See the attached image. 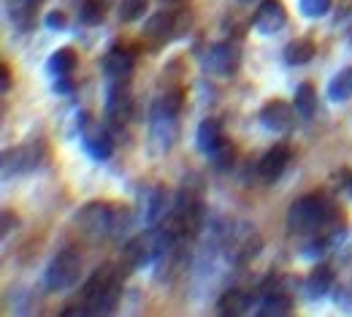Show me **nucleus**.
<instances>
[{"mask_svg": "<svg viewBox=\"0 0 352 317\" xmlns=\"http://www.w3.org/2000/svg\"><path fill=\"white\" fill-rule=\"evenodd\" d=\"M122 296V279L114 266H103L82 287L79 304L68 307L63 315H111Z\"/></svg>", "mask_w": 352, "mask_h": 317, "instance_id": "obj_1", "label": "nucleus"}, {"mask_svg": "<svg viewBox=\"0 0 352 317\" xmlns=\"http://www.w3.org/2000/svg\"><path fill=\"white\" fill-rule=\"evenodd\" d=\"M76 223L82 230H87L95 239H117L131 223L128 209L106 204V201H92L76 212Z\"/></svg>", "mask_w": 352, "mask_h": 317, "instance_id": "obj_2", "label": "nucleus"}, {"mask_svg": "<svg viewBox=\"0 0 352 317\" xmlns=\"http://www.w3.org/2000/svg\"><path fill=\"white\" fill-rule=\"evenodd\" d=\"M333 206L325 195L311 193L298 198L290 209H287V230L290 233H314L320 228H325L333 220Z\"/></svg>", "mask_w": 352, "mask_h": 317, "instance_id": "obj_3", "label": "nucleus"}, {"mask_svg": "<svg viewBox=\"0 0 352 317\" xmlns=\"http://www.w3.org/2000/svg\"><path fill=\"white\" fill-rule=\"evenodd\" d=\"M182 109V92H166L152 109V144L155 152H168L176 138V114Z\"/></svg>", "mask_w": 352, "mask_h": 317, "instance_id": "obj_4", "label": "nucleus"}, {"mask_svg": "<svg viewBox=\"0 0 352 317\" xmlns=\"http://www.w3.org/2000/svg\"><path fill=\"white\" fill-rule=\"evenodd\" d=\"M82 274V255L76 250H60L44 274V285L49 293H65L79 282Z\"/></svg>", "mask_w": 352, "mask_h": 317, "instance_id": "obj_5", "label": "nucleus"}, {"mask_svg": "<svg viewBox=\"0 0 352 317\" xmlns=\"http://www.w3.org/2000/svg\"><path fill=\"white\" fill-rule=\"evenodd\" d=\"M133 114V98L128 92V85H109L106 92V120L114 128H122Z\"/></svg>", "mask_w": 352, "mask_h": 317, "instance_id": "obj_6", "label": "nucleus"}, {"mask_svg": "<svg viewBox=\"0 0 352 317\" xmlns=\"http://www.w3.org/2000/svg\"><path fill=\"white\" fill-rule=\"evenodd\" d=\"M252 25L261 36H276L287 25V11L279 0H263L252 17Z\"/></svg>", "mask_w": 352, "mask_h": 317, "instance_id": "obj_7", "label": "nucleus"}, {"mask_svg": "<svg viewBox=\"0 0 352 317\" xmlns=\"http://www.w3.org/2000/svg\"><path fill=\"white\" fill-rule=\"evenodd\" d=\"M204 68L220 76H230L239 68V49L230 44H212L204 54Z\"/></svg>", "mask_w": 352, "mask_h": 317, "instance_id": "obj_8", "label": "nucleus"}, {"mask_svg": "<svg viewBox=\"0 0 352 317\" xmlns=\"http://www.w3.org/2000/svg\"><path fill=\"white\" fill-rule=\"evenodd\" d=\"M103 74L109 85H128L133 79V54L125 49H111L103 57Z\"/></svg>", "mask_w": 352, "mask_h": 317, "instance_id": "obj_9", "label": "nucleus"}, {"mask_svg": "<svg viewBox=\"0 0 352 317\" xmlns=\"http://www.w3.org/2000/svg\"><path fill=\"white\" fill-rule=\"evenodd\" d=\"M261 125L268 133H290L293 128V109L285 100H268L261 109Z\"/></svg>", "mask_w": 352, "mask_h": 317, "instance_id": "obj_10", "label": "nucleus"}, {"mask_svg": "<svg viewBox=\"0 0 352 317\" xmlns=\"http://www.w3.org/2000/svg\"><path fill=\"white\" fill-rule=\"evenodd\" d=\"M36 166H38V157H36L33 144L8 149V152L3 155V177H6V179L19 177V174H28V171H33Z\"/></svg>", "mask_w": 352, "mask_h": 317, "instance_id": "obj_11", "label": "nucleus"}, {"mask_svg": "<svg viewBox=\"0 0 352 317\" xmlns=\"http://www.w3.org/2000/svg\"><path fill=\"white\" fill-rule=\"evenodd\" d=\"M287 163H290V146L276 144L274 149H268L263 157H261V163H258V174H261V179L263 182H276L282 174H285Z\"/></svg>", "mask_w": 352, "mask_h": 317, "instance_id": "obj_12", "label": "nucleus"}, {"mask_svg": "<svg viewBox=\"0 0 352 317\" xmlns=\"http://www.w3.org/2000/svg\"><path fill=\"white\" fill-rule=\"evenodd\" d=\"M195 144L198 149L206 155V157H214V152L225 144V136H222V125L220 120L214 117H206L201 125H198V133H195Z\"/></svg>", "mask_w": 352, "mask_h": 317, "instance_id": "obj_13", "label": "nucleus"}, {"mask_svg": "<svg viewBox=\"0 0 352 317\" xmlns=\"http://www.w3.org/2000/svg\"><path fill=\"white\" fill-rule=\"evenodd\" d=\"M333 285H336V272H333L328 263H317L307 276L309 298H325Z\"/></svg>", "mask_w": 352, "mask_h": 317, "instance_id": "obj_14", "label": "nucleus"}, {"mask_svg": "<svg viewBox=\"0 0 352 317\" xmlns=\"http://www.w3.org/2000/svg\"><path fill=\"white\" fill-rule=\"evenodd\" d=\"M85 136V149H87V155L92 160H98V163H106L111 155H114V138L109 136L106 131H95V133H82Z\"/></svg>", "mask_w": 352, "mask_h": 317, "instance_id": "obj_15", "label": "nucleus"}, {"mask_svg": "<svg viewBox=\"0 0 352 317\" xmlns=\"http://www.w3.org/2000/svg\"><path fill=\"white\" fill-rule=\"evenodd\" d=\"M76 63H79L76 52H74L71 46H63V49H57V52L46 60V71H49V76H52V79L71 76V74H74V68H76Z\"/></svg>", "mask_w": 352, "mask_h": 317, "instance_id": "obj_16", "label": "nucleus"}, {"mask_svg": "<svg viewBox=\"0 0 352 317\" xmlns=\"http://www.w3.org/2000/svg\"><path fill=\"white\" fill-rule=\"evenodd\" d=\"M328 98H331L333 103H347L352 98V65L342 68V71L331 79V85H328Z\"/></svg>", "mask_w": 352, "mask_h": 317, "instance_id": "obj_17", "label": "nucleus"}, {"mask_svg": "<svg viewBox=\"0 0 352 317\" xmlns=\"http://www.w3.org/2000/svg\"><path fill=\"white\" fill-rule=\"evenodd\" d=\"M293 106H296V114H298L301 120H311V117H314L317 92H314V87H311L309 82H301V85L296 87V100H293Z\"/></svg>", "mask_w": 352, "mask_h": 317, "instance_id": "obj_18", "label": "nucleus"}, {"mask_svg": "<svg viewBox=\"0 0 352 317\" xmlns=\"http://www.w3.org/2000/svg\"><path fill=\"white\" fill-rule=\"evenodd\" d=\"M314 57V41L311 39H296L285 46V63L287 65H307Z\"/></svg>", "mask_w": 352, "mask_h": 317, "instance_id": "obj_19", "label": "nucleus"}, {"mask_svg": "<svg viewBox=\"0 0 352 317\" xmlns=\"http://www.w3.org/2000/svg\"><path fill=\"white\" fill-rule=\"evenodd\" d=\"M290 309H293L290 296H285V293H271V296H265L263 298L258 315L261 317H285V315H290Z\"/></svg>", "mask_w": 352, "mask_h": 317, "instance_id": "obj_20", "label": "nucleus"}, {"mask_svg": "<svg viewBox=\"0 0 352 317\" xmlns=\"http://www.w3.org/2000/svg\"><path fill=\"white\" fill-rule=\"evenodd\" d=\"M217 309H220V315H241V312L250 309V298H247V293H241V290H228L220 298Z\"/></svg>", "mask_w": 352, "mask_h": 317, "instance_id": "obj_21", "label": "nucleus"}, {"mask_svg": "<svg viewBox=\"0 0 352 317\" xmlns=\"http://www.w3.org/2000/svg\"><path fill=\"white\" fill-rule=\"evenodd\" d=\"M171 28H174V17L166 14V11H160V14H155V17L149 19V25H146L144 33H146L149 39L166 41V39H171Z\"/></svg>", "mask_w": 352, "mask_h": 317, "instance_id": "obj_22", "label": "nucleus"}, {"mask_svg": "<svg viewBox=\"0 0 352 317\" xmlns=\"http://www.w3.org/2000/svg\"><path fill=\"white\" fill-rule=\"evenodd\" d=\"M106 17V3L103 0H85L82 8H79V22L82 25H100Z\"/></svg>", "mask_w": 352, "mask_h": 317, "instance_id": "obj_23", "label": "nucleus"}, {"mask_svg": "<svg viewBox=\"0 0 352 317\" xmlns=\"http://www.w3.org/2000/svg\"><path fill=\"white\" fill-rule=\"evenodd\" d=\"M146 204H149V212H146V223H149V226H155V223L160 220V215L166 212V187H155Z\"/></svg>", "mask_w": 352, "mask_h": 317, "instance_id": "obj_24", "label": "nucleus"}, {"mask_svg": "<svg viewBox=\"0 0 352 317\" xmlns=\"http://www.w3.org/2000/svg\"><path fill=\"white\" fill-rule=\"evenodd\" d=\"M146 6H149V0H122V3H120V19H122V22H135V19H141V17L146 14Z\"/></svg>", "mask_w": 352, "mask_h": 317, "instance_id": "obj_25", "label": "nucleus"}, {"mask_svg": "<svg viewBox=\"0 0 352 317\" xmlns=\"http://www.w3.org/2000/svg\"><path fill=\"white\" fill-rule=\"evenodd\" d=\"M301 14L309 17V19H320L325 17L331 8H333V0H301Z\"/></svg>", "mask_w": 352, "mask_h": 317, "instance_id": "obj_26", "label": "nucleus"}, {"mask_svg": "<svg viewBox=\"0 0 352 317\" xmlns=\"http://www.w3.org/2000/svg\"><path fill=\"white\" fill-rule=\"evenodd\" d=\"M212 163L217 166V168H228V166H233V146L225 141L220 149L214 152V157H212Z\"/></svg>", "mask_w": 352, "mask_h": 317, "instance_id": "obj_27", "label": "nucleus"}, {"mask_svg": "<svg viewBox=\"0 0 352 317\" xmlns=\"http://www.w3.org/2000/svg\"><path fill=\"white\" fill-rule=\"evenodd\" d=\"M44 22H46V28H49V30H65V28H68V19H65V14H63V11H49Z\"/></svg>", "mask_w": 352, "mask_h": 317, "instance_id": "obj_28", "label": "nucleus"}, {"mask_svg": "<svg viewBox=\"0 0 352 317\" xmlns=\"http://www.w3.org/2000/svg\"><path fill=\"white\" fill-rule=\"evenodd\" d=\"M71 90H74V79H71V76L54 79V92H57V95H68Z\"/></svg>", "mask_w": 352, "mask_h": 317, "instance_id": "obj_29", "label": "nucleus"}, {"mask_svg": "<svg viewBox=\"0 0 352 317\" xmlns=\"http://www.w3.org/2000/svg\"><path fill=\"white\" fill-rule=\"evenodd\" d=\"M36 3H41V0H16V8H14V11L19 14L22 8H30V6H36Z\"/></svg>", "mask_w": 352, "mask_h": 317, "instance_id": "obj_30", "label": "nucleus"}, {"mask_svg": "<svg viewBox=\"0 0 352 317\" xmlns=\"http://www.w3.org/2000/svg\"><path fill=\"white\" fill-rule=\"evenodd\" d=\"M8 87H11V76H8V68L3 65V92H8Z\"/></svg>", "mask_w": 352, "mask_h": 317, "instance_id": "obj_31", "label": "nucleus"}, {"mask_svg": "<svg viewBox=\"0 0 352 317\" xmlns=\"http://www.w3.org/2000/svg\"><path fill=\"white\" fill-rule=\"evenodd\" d=\"M350 190H352V179H350Z\"/></svg>", "mask_w": 352, "mask_h": 317, "instance_id": "obj_32", "label": "nucleus"}]
</instances>
